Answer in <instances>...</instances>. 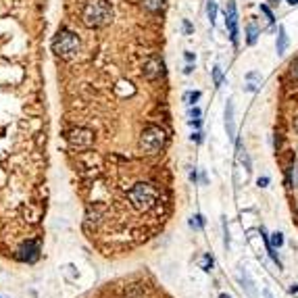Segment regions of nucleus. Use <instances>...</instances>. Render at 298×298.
I'll use <instances>...</instances> for the list:
<instances>
[{
	"label": "nucleus",
	"instance_id": "6ab92c4d",
	"mask_svg": "<svg viewBox=\"0 0 298 298\" xmlns=\"http://www.w3.org/2000/svg\"><path fill=\"white\" fill-rule=\"evenodd\" d=\"M211 267H213V257L211 254H204L202 257V269L204 271H211Z\"/></svg>",
	"mask_w": 298,
	"mask_h": 298
},
{
	"label": "nucleus",
	"instance_id": "9d476101",
	"mask_svg": "<svg viewBox=\"0 0 298 298\" xmlns=\"http://www.w3.org/2000/svg\"><path fill=\"white\" fill-rule=\"evenodd\" d=\"M240 284H242V290L246 292L248 298H257V296H259V294H257V288H254V284H252V279L248 277L246 271H242V273H240Z\"/></svg>",
	"mask_w": 298,
	"mask_h": 298
},
{
	"label": "nucleus",
	"instance_id": "9b49d317",
	"mask_svg": "<svg viewBox=\"0 0 298 298\" xmlns=\"http://www.w3.org/2000/svg\"><path fill=\"white\" fill-rule=\"evenodd\" d=\"M257 40H259V29L254 23H248L246 25V42L252 46V44H257Z\"/></svg>",
	"mask_w": 298,
	"mask_h": 298
},
{
	"label": "nucleus",
	"instance_id": "f257e3e1",
	"mask_svg": "<svg viewBox=\"0 0 298 298\" xmlns=\"http://www.w3.org/2000/svg\"><path fill=\"white\" fill-rule=\"evenodd\" d=\"M113 19V7L109 0H88L81 11V21L86 27H102L111 23Z\"/></svg>",
	"mask_w": 298,
	"mask_h": 298
},
{
	"label": "nucleus",
	"instance_id": "2eb2a0df",
	"mask_svg": "<svg viewBox=\"0 0 298 298\" xmlns=\"http://www.w3.org/2000/svg\"><path fill=\"white\" fill-rule=\"evenodd\" d=\"M271 246H273V248H282V246H284V236L279 234V232L271 234Z\"/></svg>",
	"mask_w": 298,
	"mask_h": 298
},
{
	"label": "nucleus",
	"instance_id": "f704fd0d",
	"mask_svg": "<svg viewBox=\"0 0 298 298\" xmlns=\"http://www.w3.org/2000/svg\"><path fill=\"white\" fill-rule=\"evenodd\" d=\"M294 127H296V132H298V119H294Z\"/></svg>",
	"mask_w": 298,
	"mask_h": 298
},
{
	"label": "nucleus",
	"instance_id": "ddd939ff",
	"mask_svg": "<svg viewBox=\"0 0 298 298\" xmlns=\"http://www.w3.org/2000/svg\"><path fill=\"white\" fill-rule=\"evenodd\" d=\"M165 7V0H144V9L150 13H159Z\"/></svg>",
	"mask_w": 298,
	"mask_h": 298
},
{
	"label": "nucleus",
	"instance_id": "423d86ee",
	"mask_svg": "<svg viewBox=\"0 0 298 298\" xmlns=\"http://www.w3.org/2000/svg\"><path fill=\"white\" fill-rule=\"evenodd\" d=\"M144 75H146V79H150V81L163 77V75H165V63H163V59H159V57L148 59L146 65H144Z\"/></svg>",
	"mask_w": 298,
	"mask_h": 298
},
{
	"label": "nucleus",
	"instance_id": "cd10ccee",
	"mask_svg": "<svg viewBox=\"0 0 298 298\" xmlns=\"http://www.w3.org/2000/svg\"><path fill=\"white\" fill-rule=\"evenodd\" d=\"M246 77H248V79H261V73H254V71H252V73H248Z\"/></svg>",
	"mask_w": 298,
	"mask_h": 298
},
{
	"label": "nucleus",
	"instance_id": "0eeeda50",
	"mask_svg": "<svg viewBox=\"0 0 298 298\" xmlns=\"http://www.w3.org/2000/svg\"><path fill=\"white\" fill-rule=\"evenodd\" d=\"M225 132L232 140H236V125H234V100L230 98L225 104Z\"/></svg>",
	"mask_w": 298,
	"mask_h": 298
},
{
	"label": "nucleus",
	"instance_id": "6e6552de",
	"mask_svg": "<svg viewBox=\"0 0 298 298\" xmlns=\"http://www.w3.org/2000/svg\"><path fill=\"white\" fill-rule=\"evenodd\" d=\"M17 259H19V261H27V263H33V261L38 259V244H33V242L23 244V246L19 248V252H17Z\"/></svg>",
	"mask_w": 298,
	"mask_h": 298
},
{
	"label": "nucleus",
	"instance_id": "7ed1b4c3",
	"mask_svg": "<svg viewBox=\"0 0 298 298\" xmlns=\"http://www.w3.org/2000/svg\"><path fill=\"white\" fill-rule=\"evenodd\" d=\"M156 198H159V192L150 184H138L130 190V200L138 211H148V208H152L156 204Z\"/></svg>",
	"mask_w": 298,
	"mask_h": 298
},
{
	"label": "nucleus",
	"instance_id": "1a4fd4ad",
	"mask_svg": "<svg viewBox=\"0 0 298 298\" xmlns=\"http://www.w3.org/2000/svg\"><path fill=\"white\" fill-rule=\"evenodd\" d=\"M288 33H286V27L284 25H279L277 27V40H275V50H277V55H286V50H288Z\"/></svg>",
	"mask_w": 298,
	"mask_h": 298
},
{
	"label": "nucleus",
	"instance_id": "2f4dec72",
	"mask_svg": "<svg viewBox=\"0 0 298 298\" xmlns=\"http://www.w3.org/2000/svg\"><path fill=\"white\" fill-rule=\"evenodd\" d=\"M265 298H273V294H271L269 290H265Z\"/></svg>",
	"mask_w": 298,
	"mask_h": 298
},
{
	"label": "nucleus",
	"instance_id": "aec40b11",
	"mask_svg": "<svg viewBox=\"0 0 298 298\" xmlns=\"http://www.w3.org/2000/svg\"><path fill=\"white\" fill-rule=\"evenodd\" d=\"M290 184L292 186H298V163L290 169Z\"/></svg>",
	"mask_w": 298,
	"mask_h": 298
},
{
	"label": "nucleus",
	"instance_id": "72a5a7b5",
	"mask_svg": "<svg viewBox=\"0 0 298 298\" xmlns=\"http://www.w3.org/2000/svg\"><path fill=\"white\" fill-rule=\"evenodd\" d=\"M269 3H271L273 7H277V5H279V0H269Z\"/></svg>",
	"mask_w": 298,
	"mask_h": 298
},
{
	"label": "nucleus",
	"instance_id": "393cba45",
	"mask_svg": "<svg viewBox=\"0 0 298 298\" xmlns=\"http://www.w3.org/2000/svg\"><path fill=\"white\" fill-rule=\"evenodd\" d=\"M244 90H246V92H257L259 86L257 83H246V86H244Z\"/></svg>",
	"mask_w": 298,
	"mask_h": 298
},
{
	"label": "nucleus",
	"instance_id": "5701e85b",
	"mask_svg": "<svg viewBox=\"0 0 298 298\" xmlns=\"http://www.w3.org/2000/svg\"><path fill=\"white\" fill-rule=\"evenodd\" d=\"M200 115H202V113H200L198 107H192V109H190V119H200Z\"/></svg>",
	"mask_w": 298,
	"mask_h": 298
},
{
	"label": "nucleus",
	"instance_id": "a878e982",
	"mask_svg": "<svg viewBox=\"0 0 298 298\" xmlns=\"http://www.w3.org/2000/svg\"><path fill=\"white\" fill-rule=\"evenodd\" d=\"M192 140H194V142H202V134H200V132L192 134Z\"/></svg>",
	"mask_w": 298,
	"mask_h": 298
},
{
	"label": "nucleus",
	"instance_id": "dca6fc26",
	"mask_svg": "<svg viewBox=\"0 0 298 298\" xmlns=\"http://www.w3.org/2000/svg\"><path fill=\"white\" fill-rule=\"evenodd\" d=\"M190 225L194 227V230H202V227H204V217L202 215H194L190 219Z\"/></svg>",
	"mask_w": 298,
	"mask_h": 298
},
{
	"label": "nucleus",
	"instance_id": "f3484780",
	"mask_svg": "<svg viewBox=\"0 0 298 298\" xmlns=\"http://www.w3.org/2000/svg\"><path fill=\"white\" fill-rule=\"evenodd\" d=\"M261 13H263V15H265V17H267V21H269V25H273V23H275V15L271 13V9H269L267 5H261Z\"/></svg>",
	"mask_w": 298,
	"mask_h": 298
},
{
	"label": "nucleus",
	"instance_id": "39448f33",
	"mask_svg": "<svg viewBox=\"0 0 298 298\" xmlns=\"http://www.w3.org/2000/svg\"><path fill=\"white\" fill-rule=\"evenodd\" d=\"M225 27L230 31V40L234 44V48H238V36H240V29H238V9L234 0H227V9H225Z\"/></svg>",
	"mask_w": 298,
	"mask_h": 298
},
{
	"label": "nucleus",
	"instance_id": "c85d7f7f",
	"mask_svg": "<svg viewBox=\"0 0 298 298\" xmlns=\"http://www.w3.org/2000/svg\"><path fill=\"white\" fill-rule=\"evenodd\" d=\"M184 57H186V61H188V63H192V61H194V55H192V52H186Z\"/></svg>",
	"mask_w": 298,
	"mask_h": 298
},
{
	"label": "nucleus",
	"instance_id": "b1692460",
	"mask_svg": "<svg viewBox=\"0 0 298 298\" xmlns=\"http://www.w3.org/2000/svg\"><path fill=\"white\" fill-rule=\"evenodd\" d=\"M257 184H259L261 188H265V186L269 184V178H267V175H263V178H259V180H257Z\"/></svg>",
	"mask_w": 298,
	"mask_h": 298
},
{
	"label": "nucleus",
	"instance_id": "7c9ffc66",
	"mask_svg": "<svg viewBox=\"0 0 298 298\" xmlns=\"http://www.w3.org/2000/svg\"><path fill=\"white\" fill-rule=\"evenodd\" d=\"M290 292L296 294V292H298V284H292V286H290Z\"/></svg>",
	"mask_w": 298,
	"mask_h": 298
},
{
	"label": "nucleus",
	"instance_id": "f8f14e48",
	"mask_svg": "<svg viewBox=\"0 0 298 298\" xmlns=\"http://www.w3.org/2000/svg\"><path fill=\"white\" fill-rule=\"evenodd\" d=\"M206 17H208V21H211V25H215V21H217V3L215 0H208L206 3Z\"/></svg>",
	"mask_w": 298,
	"mask_h": 298
},
{
	"label": "nucleus",
	"instance_id": "f03ea898",
	"mask_svg": "<svg viewBox=\"0 0 298 298\" xmlns=\"http://www.w3.org/2000/svg\"><path fill=\"white\" fill-rule=\"evenodd\" d=\"M52 50H55V55L61 59H71L79 52V38L73 31L61 29L55 36V40H52Z\"/></svg>",
	"mask_w": 298,
	"mask_h": 298
},
{
	"label": "nucleus",
	"instance_id": "bb28decb",
	"mask_svg": "<svg viewBox=\"0 0 298 298\" xmlns=\"http://www.w3.org/2000/svg\"><path fill=\"white\" fill-rule=\"evenodd\" d=\"M192 29H194V27L190 25V21H184V31H186V33H192Z\"/></svg>",
	"mask_w": 298,
	"mask_h": 298
},
{
	"label": "nucleus",
	"instance_id": "c9c22d12",
	"mask_svg": "<svg viewBox=\"0 0 298 298\" xmlns=\"http://www.w3.org/2000/svg\"><path fill=\"white\" fill-rule=\"evenodd\" d=\"M219 298H230V296H227V294H221V296H219Z\"/></svg>",
	"mask_w": 298,
	"mask_h": 298
},
{
	"label": "nucleus",
	"instance_id": "c756f323",
	"mask_svg": "<svg viewBox=\"0 0 298 298\" xmlns=\"http://www.w3.org/2000/svg\"><path fill=\"white\" fill-rule=\"evenodd\" d=\"M192 71H194V67H192V65H188V67H186V69H184V73H186V75H190V73H192Z\"/></svg>",
	"mask_w": 298,
	"mask_h": 298
},
{
	"label": "nucleus",
	"instance_id": "473e14b6",
	"mask_svg": "<svg viewBox=\"0 0 298 298\" xmlns=\"http://www.w3.org/2000/svg\"><path fill=\"white\" fill-rule=\"evenodd\" d=\"M286 3H290V5L294 7V5H298V0H286Z\"/></svg>",
	"mask_w": 298,
	"mask_h": 298
},
{
	"label": "nucleus",
	"instance_id": "412c9836",
	"mask_svg": "<svg viewBox=\"0 0 298 298\" xmlns=\"http://www.w3.org/2000/svg\"><path fill=\"white\" fill-rule=\"evenodd\" d=\"M290 73H292L294 79H298V59H294V61L290 63Z\"/></svg>",
	"mask_w": 298,
	"mask_h": 298
},
{
	"label": "nucleus",
	"instance_id": "a211bd4d",
	"mask_svg": "<svg viewBox=\"0 0 298 298\" xmlns=\"http://www.w3.org/2000/svg\"><path fill=\"white\" fill-rule=\"evenodd\" d=\"M213 81H215V86H221V81H223V71L219 65L213 67Z\"/></svg>",
	"mask_w": 298,
	"mask_h": 298
},
{
	"label": "nucleus",
	"instance_id": "4468645a",
	"mask_svg": "<svg viewBox=\"0 0 298 298\" xmlns=\"http://www.w3.org/2000/svg\"><path fill=\"white\" fill-rule=\"evenodd\" d=\"M198 98H200V92L198 90H192V92H186L184 94V100H186V104H190V107H194Z\"/></svg>",
	"mask_w": 298,
	"mask_h": 298
},
{
	"label": "nucleus",
	"instance_id": "20e7f679",
	"mask_svg": "<svg viewBox=\"0 0 298 298\" xmlns=\"http://www.w3.org/2000/svg\"><path fill=\"white\" fill-rule=\"evenodd\" d=\"M163 144H165V132L156 125H148L142 138H140V148L148 154H156L163 148Z\"/></svg>",
	"mask_w": 298,
	"mask_h": 298
},
{
	"label": "nucleus",
	"instance_id": "4be33fe9",
	"mask_svg": "<svg viewBox=\"0 0 298 298\" xmlns=\"http://www.w3.org/2000/svg\"><path fill=\"white\" fill-rule=\"evenodd\" d=\"M223 244H225V248H230V230H227V225L223 223Z\"/></svg>",
	"mask_w": 298,
	"mask_h": 298
}]
</instances>
